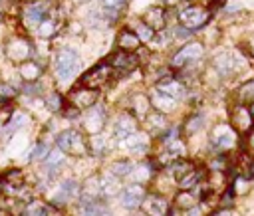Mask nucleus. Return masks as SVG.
I'll return each instance as SVG.
<instances>
[{
  "label": "nucleus",
  "instance_id": "obj_1",
  "mask_svg": "<svg viewBox=\"0 0 254 216\" xmlns=\"http://www.w3.org/2000/svg\"><path fill=\"white\" fill-rule=\"evenodd\" d=\"M82 68V61H80V54L72 48H64L58 52L56 58V78L60 81H70Z\"/></svg>",
  "mask_w": 254,
  "mask_h": 216
},
{
  "label": "nucleus",
  "instance_id": "obj_2",
  "mask_svg": "<svg viewBox=\"0 0 254 216\" xmlns=\"http://www.w3.org/2000/svg\"><path fill=\"white\" fill-rule=\"evenodd\" d=\"M56 143L64 153H70V155H85L87 153V143H85L84 135L80 131H76V129L62 131L58 135Z\"/></svg>",
  "mask_w": 254,
  "mask_h": 216
},
{
  "label": "nucleus",
  "instance_id": "obj_3",
  "mask_svg": "<svg viewBox=\"0 0 254 216\" xmlns=\"http://www.w3.org/2000/svg\"><path fill=\"white\" fill-rule=\"evenodd\" d=\"M203 46L199 42H189L185 44L179 52L173 54L171 58V68H177V70H183V68H189L190 64H195L203 58Z\"/></svg>",
  "mask_w": 254,
  "mask_h": 216
},
{
  "label": "nucleus",
  "instance_id": "obj_4",
  "mask_svg": "<svg viewBox=\"0 0 254 216\" xmlns=\"http://www.w3.org/2000/svg\"><path fill=\"white\" fill-rule=\"evenodd\" d=\"M179 22L187 26L189 30H199L211 20V10H205L201 6H185L177 12Z\"/></svg>",
  "mask_w": 254,
  "mask_h": 216
},
{
  "label": "nucleus",
  "instance_id": "obj_5",
  "mask_svg": "<svg viewBox=\"0 0 254 216\" xmlns=\"http://www.w3.org/2000/svg\"><path fill=\"white\" fill-rule=\"evenodd\" d=\"M107 61L111 64L113 72L119 74V78L125 76V74H129V72H133V70L139 66V58H137L135 54H131V52H127V50L115 52L113 56H109Z\"/></svg>",
  "mask_w": 254,
  "mask_h": 216
},
{
  "label": "nucleus",
  "instance_id": "obj_6",
  "mask_svg": "<svg viewBox=\"0 0 254 216\" xmlns=\"http://www.w3.org/2000/svg\"><path fill=\"white\" fill-rule=\"evenodd\" d=\"M111 74H113L111 64H109V61H102L100 66H95L91 72H87V74L82 78V83L87 85V87L100 89V87H104V85L111 79Z\"/></svg>",
  "mask_w": 254,
  "mask_h": 216
},
{
  "label": "nucleus",
  "instance_id": "obj_7",
  "mask_svg": "<svg viewBox=\"0 0 254 216\" xmlns=\"http://www.w3.org/2000/svg\"><path fill=\"white\" fill-rule=\"evenodd\" d=\"M145 189L143 184H127V187L121 191L119 195V200H121V206L127 208V210H137L139 206H143V198H145Z\"/></svg>",
  "mask_w": 254,
  "mask_h": 216
},
{
  "label": "nucleus",
  "instance_id": "obj_8",
  "mask_svg": "<svg viewBox=\"0 0 254 216\" xmlns=\"http://www.w3.org/2000/svg\"><path fill=\"white\" fill-rule=\"evenodd\" d=\"M231 121H233V125L236 127L238 133H250L252 127H254V117H252L250 109L244 107L242 103H236L231 109Z\"/></svg>",
  "mask_w": 254,
  "mask_h": 216
},
{
  "label": "nucleus",
  "instance_id": "obj_9",
  "mask_svg": "<svg viewBox=\"0 0 254 216\" xmlns=\"http://www.w3.org/2000/svg\"><path fill=\"white\" fill-rule=\"evenodd\" d=\"M98 96H100V91L95 89V87H87V85H84V87H78V89L72 91L70 99H72V103H74L76 107L85 109V107L95 105V101H98Z\"/></svg>",
  "mask_w": 254,
  "mask_h": 216
},
{
  "label": "nucleus",
  "instance_id": "obj_10",
  "mask_svg": "<svg viewBox=\"0 0 254 216\" xmlns=\"http://www.w3.org/2000/svg\"><path fill=\"white\" fill-rule=\"evenodd\" d=\"M145 24H149L155 32L159 30L167 28V10L163 6H149L145 12H143V18H141Z\"/></svg>",
  "mask_w": 254,
  "mask_h": 216
},
{
  "label": "nucleus",
  "instance_id": "obj_11",
  "mask_svg": "<svg viewBox=\"0 0 254 216\" xmlns=\"http://www.w3.org/2000/svg\"><path fill=\"white\" fill-rule=\"evenodd\" d=\"M157 89L163 91V94H167V96H171V98H175V99H181V98L185 96V89H187V87H185L183 79L173 78V76H167V78H163V79H159Z\"/></svg>",
  "mask_w": 254,
  "mask_h": 216
},
{
  "label": "nucleus",
  "instance_id": "obj_12",
  "mask_svg": "<svg viewBox=\"0 0 254 216\" xmlns=\"http://www.w3.org/2000/svg\"><path fill=\"white\" fill-rule=\"evenodd\" d=\"M137 131V121L133 119V115H127V113H121L117 117V121L113 123V135L117 139H125L129 137L131 133Z\"/></svg>",
  "mask_w": 254,
  "mask_h": 216
},
{
  "label": "nucleus",
  "instance_id": "obj_13",
  "mask_svg": "<svg viewBox=\"0 0 254 216\" xmlns=\"http://www.w3.org/2000/svg\"><path fill=\"white\" fill-rule=\"evenodd\" d=\"M48 12H50V4L48 2H34V4H30L26 10H24V18H26V22L28 24H32V26H38L42 20H46L48 18Z\"/></svg>",
  "mask_w": 254,
  "mask_h": 216
},
{
  "label": "nucleus",
  "instance_id": "obj_14",
  "mask_svg": "<svg viewBox=\"0 0 254 216\" xmlns=\"http://www.w3.org/2000/svg\"><path fill=\"white\" fill-rule=\"evenodd\" d=\"M143 208H145V212H149V214H153V216H161V214L171 212L169 202H167L163 196H157V195H145V198H143Z\"/></svg>",
  "mask_w": 254,
  "mask_h": 216
},
{
  "label": "nucleus",
  "instance_id": "obj_15",
  "mask_svg": "<svg viewBox=\"0 0 254 216\" xmlns=\"http://www.w3.org/2000/svg\"><path fill=\"white\" fill-rule=\"evenodd\" d=\"M212 141L216 143V147L220 151H227V149H233L234 143H236V133L229 127V125H220L216 127V133L212 135Z\"/></svg>",
  "mask_w": 254,
  "mask_h": 216
},
{
  "label": "nucleus",
  "instance_id": "obj_16",
  "mask_svg": "<svg viewBox=\"0 0 254 216\" xmlns=\"http://www.w3.org/2000/svg\"><path fill=\"white\" fill-rule=\"evenodd\" d=\"M214 68H216V72H218L220 76H231L233 72H236L238 61H236V58H234L233 54L222 52V54H218V56L214 58Z\"/></svg>",
  "mask_w": 254,
  "mask_h": 216
},
{
  "label": "nucleus",
  "instance_id": "obj_17",
  "mask_svg": "<svg viewBox=\"0 0 254 216\" xmlns=\"http://www.w3.org/2000/svg\"><path fill=\"white\" fill-rule=\"evenodd\" d=\"M123 147L129 149L131 153H135V155H143V153L149 151V141H147L145 135H141V133L135 131V133H131L129 137L123 139Z\"/></svg>",
  "mask_w": 254,
  "mask_h": 216
},
{
  "label": "nucleus",
  "instance_id": "obj_18",
  "mask_svg": "<svg viewBox=\"0 0 254 216\" xmlns=\"http://www.w3.org/2000/svg\"><path fill=\"white\" fill-rule=\"evenodd\" d=\"M193 171H195V165L190 163L189 159H183V157H177L169 165V177L173 180H181L183 177H187L189 173H193Z\"/></svg>",
  "mask_w": 254,
  "mask_h": 216
},
{
  "label": "nucleus",
  "instance_id": "obj_19",
  "mask_svg": "<svg viewBox=\"0 0 254 216\" xmlns=\"http://www.w3.org/2000/svg\"><path fill=\"white\" fill-rule=\"evenodd\" d=\"M78 195H80V184L76 180L68 178L60 184L58 193L54 195V202H68L72 196H78Z\"/></svg>",
  "mask_w": 254,
  "mask_h": 216
},
{
  "label": "nucleus",
  "instance_id": "obj_20",
  "mask_svg": "<svg viewBox=\"0 0 254 216\" xmlns=\"http://www.w3.org/2000/svg\"><path fill=\"white\" fill-rule=\"evenodd\" d=\"M117 44H119V50H127V52H135L139 50L141 46V40L139 36L135 34V30H121L119 36H117Z\"/></svg>",
  "mask_w": 254,
  "mask_h": 216
},
{
  "label": "nucleus",
  "instance_id": "obj_21",
  "mask_svg": "<svg viewBox=\"0 0 254 216\" xmlns=\"http://www.w3.org/2000/svg\"><path fill=\"white\" fill-rule=\"evenodd\" d=\"M104 119H106V111L100 107V105H91L89 107V113H87V123L85 127L91 131V133H98L102 127H104Z\"/></svg>",
  "mask_w": 254,
  "mask_h": 216
},
{
  "label": "nucleus",
  "instance_id": "obj_22",
  "mask_svg": "<svg viewBox=\"0 0 254 216\" xmlns=\"http://www.w3.org/2000/svg\"><path fill=\"white\" fill-rule=\"evenodd\" d=\"M153 105H155L159 111H161V113H169V111H173V109L177 107V99H175V98H171V96H167V94H163V91L155 89Z\"/></svg>",
  "mask_w": 254,
  "mask_h": 216
},
{
  "label": "nucleus",
  "instance_id": "obj_23",
  "mask_svg": "<svg viewBox=\"0 0 254 216\" xmlns=\"http://www.w3.org/2000/svg\"><path fill=\"white\" fill-rule=\"evenodd\" d=\"M80 212H84V214H107L109 208L104 200L91 198V200H85V202L80 204Z\"/></svg>",
  "mask_w": 254,
  "mask_h": 216
},
{
  "label": "nucleus",
  "instance_id": "obj_24",
  "mask_svg": "<svg viewBox=\"0 0 254 216\" xmlns=\"http://www.w3.org/2000/svg\"><path fill=\"white\" fill-rule=\"evenodd\" d=\"M201 180H203V173L195 169L193 173H189L187 177H183L179 180V189L181 191H193V189H197L199 184H201Z\"/></svg>",
  "mask_w": 254,
  "mask_h": 216
},
{
  "label": "nucleus",
  "instance_id": "obj_25",
  "mask_svg": "<svg viewBox=\"0 0 254 216\" xmlns=\"http://www.w3.org/2000/svg\"><path fill=\"white\" fill-rule=\"evenodd\" d=\"M131 171H133V163L127 161V159L115 161V163H111V167H109V173H111L113 177H127V175H131Z\"/></svg>",
  "mask_w": 254,
  "mask_h": 216
},
{
  "label": "nucleus",
  "instance_id": "obj_26",
  "mask_svg": "<svg viewBox=\"0 0 254 216\" xmlns=\"http://www.w3.org/2000/svg\"><path fill=\"white\" fill-rule=\"evenodd\" d=\"M149 99L145 98V96H135L133 99H131V113L133 115H137V117H143V115H147V111H149Z\"/></svg>",
  "mask_w": 254,
  "mask_h": 216
},
{
  "label": "nucleus",
  "instance_id": "obj_27",
  "mask_svg": "<svg viewBox=\"0 0 254 216\" xmlns=\"http://www.w3.org/2000/svg\"><path fill=\"white\" fill-rule=\"evenodd\" d=\"M175 204L177 206H181V208H193L195 204H197V196L190 193V191H181L177 196H175Z\"/></svg>",
  "mask_w": 254,
  "mask_h": 216
},
{
  "label": "nucleus",
  "instance_id": "obj_28",
  "mask_svg": "<svg viewBox=\"0 0 254 216\" xmlns=\"http://www.w3.org/2000/svg\"><path fill=\"white\" fill-rule=\"evenodd\" d=\"M133 30H135V34L139 36V40H141L143 44H145V42H153L155 30H153V28H151L149 24H145L143 20H141V22H139V24H137V26H135Z\"/></svg>",
  "mask_w": 254,
  "mask_h": 216
},
{
  "label": "nucleus",
  "instance_id": "obj_29",
  "mask_svg": "<svg viewBox=\"0 0 254 216\" xmlns=\"http://www.w3.org/2000/svg\"><path fill=\"white\" fill-rule=\"evenodd\" d=\"M62 163H64V151H62L60 147L54 149V151H50L48 155H46V165H48L50 169H58Z\"/></svg>",
  "mask_w": 254,
  "mask_h": 216
},
{
  "label": "nucleus",
  "instance_id": "obj_30",
  "mask_svg": "<svg viewBox=\"0 0 254 216\" xmlns=\"http://www.w3.org/2000/svg\"><path fill=\"white\" fill-rule=\"evenodd\" d=\"M8 54H10L12 59H22V58H26V54H28V46H26L22 40H16V42H12V46L8 48Z\"/></svg>",
  "mask_w": 254,
  "mask_h": 216
},
{
  "label": "nucleus",
  "instance_id": "obj_31",
  "mask_svg": "<svg viewBox=\"0 0 254 216\" xmlns=\"http://www.w3.org/2000/svg\"><path fill=\"white\" fill-rule=\"evenodd\" d=\"M22 76H24L28 81H34V79L40 76L38 64H34V61H28V64H24V66H22Z\"/></svg>",
  "mask_w": 254,
  "mask_h": 216
},
{
  "label": "nucleus",
  "instance_id": "obj_32",
  "mask_svg": "<svg viewBox=\"0 0 254 216\" xmlns=\"http://www.w3.org/2000/svg\"><path fill=\"white\" fill-rule=\"evenodd\" d=\"M100 184H102V196H111L117 193V182L111 177H106L104 180H100Z\"/></svg>",
  "mask_w": 254,
  "mask_h": 216
},
{
  "label": "nucleus",
  "instance_id": "obj_33",
  "mask_svg": "<svg viewBox=\"0 0 254 216\" xmlns=\"http://www.w3.org/2000/svg\"><path fill=\"white\" fill-rule=\"evenodd\" d=\"M58 30V26H56V22L54 20H42L40 24H38V34L42 36V38H48V36H52L54 32Z\"/></svg>",
  "mask_w": 254,
  "mask_h": 216
},
{
  "label": "nucleus",
  "instance_id": "obj_34",
  "mask_svg": "<svg viewBox=\"0 0 254 216\" xmlns=\"http://www.w3.org/2000/svg\"><path fill=\"white\" fill-rule=\"evenodd\" d=\"M89 145H91L93 153H98V155H104V151H106V147H107V139H106L104 135H95V133H93Z\"/></svg>",
  "mask_w": 254,
  "mask_h": 216
},
{
  "label": "nucleus",
  "instance_id": "obj_35",
  "mask_svg": "<svg viewBox=\"0 0 254 216\" xmlns=\"http://www.w3.org/2000/svg\"><path fill=\"white\" fill-rule=\"evenodd\" d=\"M48 212H52V208L46 206V204H42L40 200H32L26 206V214H48Z\"/></svg>",
  "mask_w": 254,
  "mask_h": 216
},
{
  "label": "nucleus",
  "instance_id": "obj_36",
  "mask_svg": "<svg viewBox=\"0 0 254 216\" xmlns=\"http://www.w3.org/2000/svg\"><path fill=\"white\" fill-rule=\"evenodd\" d=\"M209 167H211V171H212V173H225V171L229 169L227 157H222V155H218L216 159H212V161L209 163Z\"/></svg>",
  "mask_w": 254,
  "mask_h": 216
},
{
  "label": "nucleus",
  "instance_id": "obj_37",
  "mask_svg": "<svg viewBox=\"0 0 254 216\" xmlns=\"http://www.w3.org/2000/svg\"><path fill=\"white\" fill-rule=\"evenodd\" d=\"M50 153V149H48V145L46 143H38L34 149H32V155H30V159L32 161H40V159H46V155Z\"/></svg>",
  "mask_w": 254,
  "mask_h": 216
},
{
  "label": "nucleus",
  "instance_id": "obj_38",
  "mask_svg": "<svg viewBox=\"0 0 254 216\" xmlns=\"http://www.w3.org/2000/svg\"><path fill=\"white\" fill-rule=\"evenodd\" d=\"M205 115L203 113H199V115H193L189 119V123H187V129H189V133H195V131H199L203 125H205Z\"/></svg>",
  "mask_w": 254,
  "mask_h": 216
},
{
  "label": "nucleus",
  "instance_id": "obj_39",
  "mask_svg": "<svg viewBox=\"0 0 254 216\" xmlns=\"http://www.w3.org/2000/svg\"><path fill=\"white\" fill-rule=\"evenodd\" d=\"M240 99L242 101H252L254 99V79L252 81H248V83H244L242 87H240Z\"/></svg>",
  "mask_w": 254,
  "mask_h": 216
},
{
  "label": "nucleus",
  "instance_id": "obj_40",
  "mask_svg": "<svg viewBox=\"0 0 254 216\" xmlns=\"http://www.w3.org/2000/svg\"><path fill=\"white\" fill-rule=\"evenodd\" d=\"M147 125H149V127H159V129H163V127H165V117L159 115V113H153V115L147 119Z\"/></svg>",
  "mask_w": 254,
  "mask_h": 216
},
{
  "label": "nucleus",
  "instance_id": "obj_41",
  "mask_svg": "<svg viewBox=\"0 0 254 216\" xmlns=\"http://www.w3.org/2000/svg\"><path fill=\"white\" fill-rule=\"evenodd\" d=\"M26 121H28V117H26L24 113H16L14 119H12V123H10V127H6V133H8V131H14V129H18V127H22Z\"/></svg>",
  "mask_w": 254,
  "mask_h": 216
},
{
  "label": "nucleus",
  "instance_id": "obj_42",
  "mask_svg": "<svg viewBox=\"0 0 254 216\" xmlns=\"http://www.w3.org/2000/svg\"><path fill=\"white\" fill-rule=\"evenodd\" d=\"M46 103H48V107H50L52 111H58V109L62 107V98H60L58 94H50L48 99H46Z\"/></svg>",
  "mask_w": 254,
  "mask_h": 216
},
{
  "label": "nucleus",
  "instance_id": "obj_43",
  "mask_svg": "<svg viewBox=\"0 0 254 216\" xmlns=\"http://www.w3.org/2000/svg\"><path fill=\"white\" fill-rule=\"evenodd\" d=\"M104 6H109V8H117V10H123L127 6L129 0H102Z\"/></svg>",
  "mask_w": 254,
  "mask_h": 216
},
{
  "label": "nucleus",
  "instance_id": "obj_44",
  "mask_svg": "<svg viewBox=\"0 0 254 216\" xmlns=\"http://www.w3.org/2000/svg\"><path fill=\"white\" fill-rule=\"evenodd\" d=\"M26 94H40L38 85H26Z\"/></svg>",
  "mask_w": 254,
  "mask_h": 216
},
{
  "label": "nucleus",
  "instance_id": "obj_45",
  "mask_svg": "<svg viewBox=\"0 0 254 216\" xmlns=\"http://www.w3.org/2000/svg\"><path fill=\"white\" fill-rule=\"evenodd\" d=\"M161 2H163V4H167V6H175V4L179 2V0H161Z\"/></svg>",
  "mask_w": 254,
  "mask_h": 216
},
{
  "label": "nucleus",
  "instance_id": "obj_46",
  "mask_svg": "<svg viewBox=\"0 0 254 216\" xmlns=\"http://www.w3.org/2000/svg\"><path fill=\"white\" fill-rule=\"evenodd\" d=\"M250 147L254 149V127H252V131H250Z\"/></svg>",
  "mask_w": 254,
  "mask_h": 216
},
{
  "label": "nucleus",
  "instance_id": "obj_47",
  "mask_svg": "<svg viewBox=\"0 0 254 216\" xmlns=\"http://www.w3.org/2000/svg\"><path fill=\"white\" fill-rule=\"evenodd\" d=\"M248 109H250V113H252V117H254V99L250 101V107H248Z\"/></svg>",
  "mask_w": 254,
  "mask_h": 216
},
{
  "label": "nucleus",
  "instance_id": "obj_48",
  "mask_svg": "<svg viewBox=\"0 0 254 216\" xmlns=\"http://www.w3.org/2000/svg\"><path fill=\"white\" fill-rule=\"evenodd\" d=\"M252 56H254V42H252Z\"/></svg>",
  "mask_w": 254,
  "mask_h": 216
}]
</instances>
